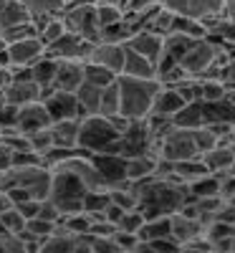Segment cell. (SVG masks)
<instances>
[{
  "label": "cell",
  "mask_w": 235,
  "mask_h": 253,
  "mask_svg": "<svg viewBox=\"0 0 235 253\" xmlns=\"http://www.w3.org/2000/svg\"><path fill=\"white\" fill-rule=\"evenodd\" d=\"M134 193H137V210L144 215V220L169 218V215L180 213L187 200H192L187 193V185L159 180V177H149L144 182H137Z\"/></svg>",
  "instance_id": "obj_1"
},
{
  "label": "cell",
  "mask_w": 235,
  "mask_h": 253,
  "mask_svg": "<svg viewBox=\"0 0 235 253\" xmlns=\"http://www.w3.org/2000/svg\"><path fill=\"white\" fill-rule=\"evenodd\" d=\"M119 89V114L126 117L129 122H144L152 109V101L162 84L157 79H129L119 76L117 79Z\"/></svg>",
  "instance_id": "obj_2"
},
{
  "label": "cell",
  "mask_w": 235,
  "mask_h": 253,
  "mask_svg": "<svg viewBox=\"0 0 235 253\" xmlns=\"http://www.w3.org/2000/svg\"><path fill=\"white\" fill-rule=\"evenodd\" d=\"M89 190L74 172H69L66 167H51V190H48V200L61 210L63 215H74L81 213V200Z\"/></svg>",
  "instance_id": "obj_3"
},
{
  "label": "cell",
  "mask_w": 235,
  "mask_h": 253,
  "mask_svg": "<svg viewBox=\"0 0 235 253\" xmlns=\"http://www.w3.org/2000/svg\"><path fill=\"white\" fill-rule=\"evenodd\" d=\"M117 132L112 122L94 114V117H81L78 122V150H83L86 155H101L117 142Z\"/></svg>",
  "instance_id": "obj_4"
},
{
  "label": "cell",
  "mask_w": 235,
  "mask_h": 253,
  "mask_svg": "<svg viewBox=\"0 0 235 253\" xmlns=\"http://www.w3.org/2000/svg\"><path fill=\"white\" fill-rule=\"evenodd\" d=\"M61 20L69 33L83 38L86 43H99L101 28L96 23V3H91V0H76V3L63 8Z\"/></svg>",
  "instance_id": "obj_5"
},
{
  "label": "cell",
  "mask_w": 235,
  "mask_h": 253,
  "mask_svg": "<svg viewBox=\"0 0 235 253\" xmlns=\"http://www.w3.org/2000/svg\"><path fill=\"white\" fill-rule=\"evenodd\" d=\"M195 157H200V152L195 147V139H192V132L177 129V126L159 142V150H157V160L172 162V165L185 162V160H195Z\"/></svg>",
  "instance_id": "obj_6"
},
{
  "label": "cell",
  "mask_w": 235,
  "mask_h": 253,
  "mask_svg": "<svg viewBox=\"0 0 235 253\" xmlns=\"http://www.w3.org/2000/svg\"><path fill=\"white\" fill-rule=\"evenodd\" d=\"M159 5L172 15L192 18V20H207L223 13V0H159Z\"/></svg>",
  "instance_id": "obj_7"
},
{
  "label": "cell",
  "mask_w": 235,
  "mask_h": 253,
  "mask_svg": "<svg viewBox=\"0 0 235 253\" xmlns=\"http://www.w3.org/2000/svg\"><path fill=\"white\" fill-rule=\"evenodd\" d=\"M43 56H46V46L40 38L15 41V43H8V48H5V58H8L10 69H31Z\"/></svg>",
  "instance_id": "obj_8"
},
{
  "label": "cell",
  "mask_w": 235,
  "mask_h": 253,
  "mask_svg": "<svg viewBox=\"0 0 235 253\" xmlns=\"http://www.w3.org/2000/svg\"><path fill=\"white\" fill-rule=\"evenodd\" d=\"M40 99H43V89L33 79H10L8 86L0 91V101L10 104L15 109L26 107V104H33V101H40Z\"/></svg>",
  "instance_id": "obj_9"
},
{
  "label": "cell",
  "mask_w": 235,
  "mask_h": 253,
  "mask_svg": "<svg viewBox=\"0 0 235 253\" xmlns=\"http://www.w3.org/2000/svg\"><path fill=\"white\" fill-rule=\"evenodd\" d=\"M91 46L94 43H86L83 38L66 31L58 41H53L51 46H46V56H51L56 61H86Z\"/></svg>",
  "instance_id": "obj_10"
},
{
  "label": "cell",
  "mask_w": 235,
  "mask_h": 253,
  "mask_svg": "<svg viewBox=\"0 0 235 253\" xmlns=\"http://www.w3.org/2000/svg\"><path fill=\"white\" fill-rule=\"evenodd\" d=\"M40 101L46 104V112H48L51 122H63V119H81L78 104H76V94L48 89V91H43V99H40Z\"/></svg>",
  "instance_id": "obj_11"
},
{
  "label": "cell",
  "mask_w": 235,
  "mask_h": 253,
  "mask_svg": "<svg viewBox=\"0 0 235 253\" xmlns=\"http://www.w3.org/2000/svg\"><path fill=\"white\" fill-rule=\"evenodd\" d=\"M124 51L126 48L119 46V43H104V41H99V43L91 46V51H89V56H86L83 63H96V66L119 76L121 66H124Z\"/></svg>",
  "instance_id": "obj_12"
},
{
  "label": "cell",
  "mask_w": 235,
  "mask_h": 253,
  "mask_svg": "<svg viewBox=\"0 0 235 253\" xmlns=\"http://www.w3.org/2000/svg\"><path fill=\"white\" fill-rule=\"evenodd\" d=\"M48 126H51V117L46 112V104L43 101L26 104V107H20L18 114H15V129L23 132V134L48 129Z\"/></svg>",
  "instance_id": "obj_13"
},
{
  "label": "cell",
  "mask_w": 235,
  "mask_h": 253,
  "mask_svg": "<svg viewBox=\"0 0 235 253\" xmlns=\"http://www.w3.org/2000/svg\"><path fill=\"white\" fill-rule=\"evenodd\" d=\"M202 230L205 225L195 218H187L182 213H175V215H169V238H172L180 248L192 243V241H197L202 238Z\"/></svg>",
  "instance_id": "obj_14"
},
{
  "label": "cell",
  "mask_w": 235,
  "mask_h": 253,
  "mask_svg": "<svg viewBox=\"0 0 235 253\" xmlns=\"http://www.w3.org/2000/svg\"><path fill=\"white\" fill-rule=\"evenodd\" d=\"M91 162H94V167L99 170V175H101L106 190L126 182V177H124L126 160H124V157H117V155H91Z\"/></svg>",
  "instance_id": "obj_15"
},
{
  "label": "cell",
  "mask_w": 235,
  "mask_h": 253,
  "mask_svg": "<svg viewBox=\"0 0 235 253\" xmlns=\"http://www.w3.org/2000/svg\"><path fill=\"white\" fill-rule=\"evenodd\" d=\"M162 46H164V38L157 36V33H152V31H137L129 41H126V48L139 53V56H144L147 61H152V63L159 61Z\"/></svg>",
  "instance_id": "obj_16"
},
{
  "label": "cell",
  "mask_w": 235,
  "mask_h": 253,
  "mask_svg": "<svg viewBox=\"0 0 235 253\" xmlns=\"http://www.w3.org/2000/svg\"><path fill=\"white\" fill-rule=\"evenodd\" d=\"M81 84H83V61H58L53 89L74 94Z\"/></svg>",
  "instance_id": "obj_17"
},
{
  "label": "cell",
  "mask_w": 235,
  "mask_h": 253,
  "mask_svg": "<svg viewBox=\"0 0 235 253\" xmlns=\"http://www.w3.org/2000/svg\"><path fill=\"white\" fill-rule=\"evenodd\" d=\"M78 122L81 119L51 122L48 132H51L53 150H76V147H78Z\"/></svg>",
  "instance_id": "obj_18"
},
{
  "label": "cell",
  "mask_w": 235,
  "mask_h": 253,
  "mask_svg": "<svg viewBox=\"0 0 235 253\" xmlns=\"http://www.w3.org/2000/svg\"><path fill=\"white\" fill-rule=\"evenodd\" d=\"M185 107V101L177 96L175 89L162 86L152 101V109H149V117H157V119H175V114Z\"/></svg>",
  "instance_id": "obj_19"
},
{
  "label": "cell",
  "mask_w": 235,
  "mask_h": 253,
  "mask_svg": "<svg viewBox=\"0 0 235 253\" xmlns=\"http://www.w3.org/2000/svg\"><path fill=\"white\" fill-rule=\"evenodd\" d=\"M200 160H202V165L207 167V172L220 175V177L228 175V172L233 170V165H235V157H233V152H230L228 144H218V147H212V150L202 152Z\"/></svg>",
  "instance_id": "obj_20"
},
{
  "label": "cell",
  "mask_w": 235,
  "mask_h": 253,
  "mask_svg": "<svg viewBox=\"0 0 235 253\" xmlns=\"http://www.w3.org/2000/svg\"><path fill=\"white\" fill-rule=\"evenodd\" d=\"M155 172H157V157L139 155V157H129V160H126L124 177H126V182L137 185V182H144L149 177H155Z\"/></svg>",
  "instance_id": "obj_21"
},
{
  "label": "cell",
  "mask_w": 235,
  "mask_h": 253,
  "mask_svg": "<svg viewBox=\"0 0 235 253\" xmlns=\"http://www.w3.org/2000/svg\"><path fill=\"white\" fill-rule=\"evenodd\" d=\"M20 5L26 8L28 18L33 20V23H43V20L48 18H58L63 13V0H20Z\"/></svg>",
  "instance_id": "obj_22"
},
{
  "label": "cell",
  "mask_w": 235,
  "mask_h": 253,
  "mask_svg": "<svg viewBox=\"0 0 235 253\" xmlns=\"http://www.w3.org/2000/svg\"><path fill=\"white\" fill-rule=\"evenodd\" d=\"M119 76H129V79H157L155 76V63L147 61L139 53H134V51H129V48L124 51V66H121V74Z\"/></svg>",
  "instance_id": "obj_23"
},
{
  "label": "cell",
  "mask_w": 235,
  "mask_h": 253,
  "mask_svg": "<svg viewBox=\"0 0 235 253\" xmlns=\"http://www.w3.org/2000/svg\"><path fill=\"white\" fill-rule=\"evenodd\" d=\"M202 122H205V126L207 124H230V126H235V109L230 107L228 99L215 101V104H202Z\"/></svg>",
  "instance_id": "obj_24"
},
{
  "label": "cell",
  "mask_w": 235,
  "mask_h": 253,
  "mask_svg": "<svg viewBox=\"0 0 235 253\" xmlns=\"http://www.w3.org/2000/svg\"><path fill=\"white\" fill-rule=\"evenodd\" d=\"M101 91H104V89H96V86H91V84H81V86L74 91L81 117H94V114H99Z\"/></svg>",
  "instance_id": "obj_25"
},
{
  "label": "cell",
  "mask_w": 235,
  "mask_h": 253,
  "mask_svg": "<svg viewBox=\"0 0 235 253\" xmlns=\"http://www.w3.org/2000/svg\"><path fill=\"white\" fill-rule=\"evenodd\" d=\"M28 13L26 8L20 5V0H0V33L13 28V26H20V23H26Z\"/></svg>",
  "instance_id": "obj_26"
},
{
  "label": "cell",
  "mask_w": 235,
  "mask_h": 253,
  "mask_svg": "<svg viewBox=\"0 0 235 253\" xmlns=\"http://www.w3.org/2000/svg\"><path fill=\"white\" fill-rule=\"evenodd\" d=\"M56 66H58V61L51 58V56H43V58H38L33 66H31V79L38 84L43 91L53 89V79H56Z\"/></svg>",
  "instance_id": "obj_27"
},
{
  "label": "cell",
  "mask_w": 235,
  "mask_h": 253,
  "mask_svg": "<svg viewBox=\"0 0 235 253\" xmlns=\"http://www.w3.org/2000/svg\"><path fill=\"white\" fill-rule=\"evenodd\" d=\"M172 124L177 126V129H187V132H192V129H200V126H205V122H202V104H200V101L185 104V107H182V109L175 114Z\"/></svg>",
  "instance_id": "obj_28"
},
{
  "label": "cell",
  "mask_w": 235,
  "mask_h": 253,
  "mask_svg": "<svg viewBox=\"0 0 235 253\" xmlns=\"http://www.w3.org/2000/svg\"><path fill=\"white\" fill-rule=\"evenodd\" d=\"M109 205V190H89L81 200V213H86L91 220H104L101 213Z\"/></svg>",
  "instance_id": "obj_29"
},
{
  "label": "cell",
  "mask_w": 235,
  "mask_h": 253,
  "mask_svg": "<svg viewBox=\"0 0 235 253\" xmlns=\"http://www.w3.org/2000/svg\"><path fill=\"white\" fill-rule=\"evenodd\" d=\"M220 187H223V177L220 175H205L195 182L187 185V193L192 200H200V198H212V195H220Z\"/></svg>",
  "instance_id": "obj_30"
},
{
  "label": "cell",
  "mask_w": 235,
  "mask_h": 253,
  "mask_svg": "<svg viewBox=\"0 0 235 253\" xmlns=\"http://www.w3.org/2000/svg\"><path fill=\"white\" fill-rule=\"evenodd\" d=\"M139 243H155V241H164L169 238V218H152L144 220V225L137 233Z\"/></svg>",
  "instance_id": "obj_31"
},
{
  "label": "cell",
  "mask_w": 235,
  "mask_h": 253,
  "mask_svg": "<svg viewBox=\"0 0 235 253\" xmlns=\"http://www.w3.org/2000/svg\"><path fill=\"white\" fill-rule=\"evenodd\" d=\"M117 79L119 76L96 66V63H83V84H91V86H96V89H106V86H112Z\"/></svg>",
  "instance_id": "obj_32"
},
{
  "label": "cell",
  "mask_w": 235,
  "mask_h": 253,
  "mask_svg": "<svg viewBox=\"0 0 235 253\" xmlns=\"http://www.w3.org/2000/svg\"><path fill=\"white\" fill-rule=\"evenodd\" d=\"M74 243H76V238L69 236V233H63V230L58 228L53 236H48L43 243H40V251L38 253H71L74 251Z\"/></svg>",
  "instance_id": "obj_33"
},
{
  "label": "cell",
  "mask_w": 235,
  "mask_h": 253,
  "mask_svg": "<svg viewBox=\"0 0 235 253\" xmlns=\"http://www.w3.org/2000/svg\"><path fill=\"white\" fill-rule=\"evenodd\" d=\"M228 96V89L220 79H200V101L202 104H215Z\"/></svg>",
  "instance_id": "obj_34"
},
{
  "label": "cell",
  "mask_w": 235,
  "mask_h": 253,
  "mask_svg": "<svg viewBox=\"0 0 235 253\" xmlns=\"http://www.w3.org/2000/svg\"><path fill=\"white\" fill-rule=\"evenodd\" d=\"M169 33H182V36H187V38H195V41L207 38L205 26L200 23V20L182 18V15H175V23H172V31H169Z\"/></svg>",
  "instance_id": "obj_35"
},
{
  "label": "cell",
  "mask_w": 235,
  "mask_h": 253,
  "mask_svg": "<svg viewBox=\"0 0 235 253\" xmlns=\"http://www.w3.org/2000/svg\"><path fill=\"white\" fill-rule=\"evenodd\" d=\"M134 36V31L126 26V20H119V23L104 28L99 41H104V43H119V46H126V41H129Z\"/></svg>",
  "instance_id": "obj_36"
},
{
  "label": "cell",
  "mask_w": 235,
  "mask_h": 253,
  "mask_svg": "<svg viewBox=\"0 0 235 253\" xmlns=\"http://www.w3.org/2000/svg\"><path fill=\"white\" fill-rule=\"evenodd\" d=\"M63 33H66V26H63L61 15L58 18H48L43 23H38V38L43 41V46H51L53 41H58Z\"/></svg>",
  "instance_id": "obj_37"
},
{
  "label": "cell",
  "mask_w": 235,
  "mask_h": 253,
  "mask_svg": "<svg viewBox=\"0 0 235 253\" xmlns=\"http://www.w3.org/2000/svg\"><path fill=\"white\" fill-rule=\"evenodd\" d=\"M26 147L31 152H36L38 157H46L53 150V142H51V132L48 129H40V132H31L26 134Z\"/></svg>",
  "instance_id": "obj_38"
},
{
  "label": "cell",
  "mask_w": 235,
  "mask_h": 253,
  "mask_svg": "<svg viewBox=\"0 0 235 253\" xmlns=\"http://www.w3.org/2000/svg\"><path fill=\"white\" fill-rule=\"evenodd\" d=\"M99 114L112 119L119 114V89H117V81L112 84V86H106L101 91V104H99Z\"/></svg>",
  "instance_id": "obj_39"
},
{
  "label": "cell",
  "mask_w": 235,
  "mask_h": 253,
  "mask_svg": "<svg viewBox=\"0 0 235 253\" xmlns=\"http://www.w3.org/2000/svg\"><path fill=\"white\" fill-rule=\"evenodd\" d=\"M0 228H3V233H10V236H18L26 230V218L20 213L18 208H10L5 213H0Z\"/></svg>",
  "instance_id": "obj_40"
},
{
  "label": "cell",
  "mask_w": 235,
  "mask_h": 253,
  "mask_svg": "<svg viewBox=\"0 0 235 253\" xmlns=\"http://www.w3.org/2000/svg\"><path fill=\"white\" fill-rule=\"evenodd\" d=\"M119 20H124V10L117 5V3H106V5H96V23L99 28H109L114 23H119Z\"/></svg>",
  "instance_id": "obj_41"
},
{
  "label": "cell",
  "mask_w": 235,
  "mask_h": 253,
  "mask_svg": "<svg viewBox=\"0 0 235 253\" xmlns=\"http://www.w3.org/2000/svg\"><path fill=\"white\" fill-rule=\"evenodd\" d=\"M172 23H175V15L169 13V10H164L162 5H159V10L155 13V18L149 20V26H147V31H152V33H157V36H167L169 31H172Z\"/></svg>",
  "instance_id": "obj_42"
},
{
  "label": "cell",
  "mask_w": 235,
  "mask_h": 253,
  "mask_svg": "<svg viewBox=\"0 0 235 253\" xmlns=\"http://www.w3.org/2000/svg\"><path fill=\"white\" fill-rule=\"evenodd\" d=\"M144 225V215L139 213V210H126V213L121 215L117 230H121V233H139V228Z\"/></svg>",
  "instance_id": "obj_43"
},
{
  "label": "cell",
  "mask_w": 235,
  "mask_h": 253,
  "mask_svg": "<svg viewBox=\"0 0 235 253\" xmlns=\"http://www.w3.org/2000/svg\"><path fill=\"white\" fill-rule=\"evenodd\" d=\"M89 246H91V253H124V251L114 243L112 236H109V238H94V236H89Z\"/></svg>",
  "instance_id": "obj_44"
},
{
  "label": "cell",
  "mask_w": 235,
  "mask_h": 253,
  "mask_svg": "<svg viewBox=\"0 0 235 253\" xmlns=\"http://www.w3.org/2000/svg\"><path fill=\"white\" fill-rule=\"evenodd\" d=\"M0 253H28L23 241L18 236H10V233H3L0 236Z\"/></svg>",
  "instance_id": "obj_45"
},
{
  "label": "cell",
  "mask_w": 235,
  "mask_h": 253,
  "mask_svg": "<svg viewBox=\"0 0 235 253\" xmlns=\"http://www.w3.org/2000/svg\"><path fill=\"white\" fill-rule=\"evenodd\" d=\"M114 243L124 251V253H132L134 248H137V243H139V238L134 236V233H121V230H114Z\"/></svg>",
  "instance_id": "obj_46"
},
{
  "label": "cell",
  "mask_w": 235,
  "mask_h": 253,
  "mask_svg": "<svg viewBox=\"0 0 235 253\" xmlns=\"http://www.w3.org/2000/svg\"><path fill=\"white\" fill-rule=\"evenodd\" d=\"M15 114H18L15 107H10V104H5V101H0V129L15 126Z\"/></svg>",
  "instance_id": "obj_47"
},
{
  "label": "cell",
  "mask_w": 235,
  "mask_h": 253,
  "mask_svg": "<svg viewBox=\"0 0 235 253\" xmlns=\"http://www.w3.org/2000/svg\"><path fill=\"white\" fill-rule=\"evenodd\" d=\"M220 81L228 91H235V58H228V63L220 69Z\"/></svg>",
  "instance_id": "obj_48"
},
{
  "label": "cell",
  "mask_w": 235,
  "mask_h": 253,
  "mask_svg": "<svg viewBox=\"0 0 235 253\" xmlns=\"http://www.w3.org/2000/svg\"><path fill=\"white\" fill-rule=\"evenodd\" d=\"M159 0H117V5L126 13V10H142V8H149V5H157Z\"/></svg>",
  "instance_id": "obj_49"
},
{
  "label": "cell",
  "mask_w": 235,
  "mask_h": 253,
  "mask_svg": "<svg viewBox=\"0 0 235 253\" xmlns=\"http://www.w3.org/2000/svg\"><path fill=\"white\" fill-rule=\"evenodd\" d=\"M20 213H23V218L26 220H31V218H36L38 215V210H40V200H26V203H20V205H15Z\"/></svg>",
  "instance_id": "obj_50"
},
{
  "label": "cell",
  "mask_w": 235,
  "mask_h": 253,
  "mask_svg": "<svg viewBox=\"0 0 235 253\" xmlns=\"http://www.w3.org/2000/svg\"><path fill=\"white\" fill-rule=\"evenodd\" d=\"M13 167V150L5 144V142H0V172H5Z\"/></svg>",
  "instance_id": "obj_51"
},
{
  "label": "cell",
  "mask_w": 235,
  "mask_h": 253,
  "mask_svg": "<svg viewBox=\"0 0 235 253\" xmlns=\"http://www.w3.org/2000/svg\"><path fill=\"white\" fill-rule=\"evenodd\" d=\"M5 193L10 195V200H13V205H20V203H26V200H33L23 187H10V190H5Z\"/></svg>",
  "instance_id": "obj_52"
},
{
  "label": "cell",
  "mask_w": 235,
  "mask_h": 253,
  "mask_svg": "<svg viewBox=\"0 0 235 253\" xmlns=\"http://www.w3.org/2000/svg\"><path fill=\"white\" fill-rule=\"evenodd\" d=\"M223 15L235 23V0H223Z\"/></svg>",
  "instance_id": "obj_53"
},
{
  "label": "cell",
  "mask_w": 235,
  "mask_h": 253,
  "mask_svg": "<svg viewBox=\"0 0 235 253\" xmlns=\"http://www.w3.org/2000/svg\"><path fill=\"white\" fill-rule=\"evenodd\" d=\"M10 208H15L13 200H10V195L5 193V190H0V213H5V210H10Z\"/></svg>",
  "instance_id": "obj_54"
},
{
  "label": "cell",
  "mask_w": 235,
  "mask_h": 253,
  "mask_svg": "<svg viewBox=\"0 0 235 253\" xmlns=\"http://www.w3.org/2000/svg\"><path fill=\"white\" fill-rule=\"evenodd\" d=\"M8 81H10V66H3V63H0V91L8 86Z\"/></svg>",
  "instance_id": "obj_55"
},
{
  "label": "cell",
  "mask_w": 235,
  "mask_h": 253,
  "mask_svg": "<svg viewBox=\"0 0 235 253\" xmlns=\"http://www.w3.org/2000/svg\"><path fill=\"white\" fill-rule=\"evenodd\" d=\"M91 3H96V5H106V3H117V0H91Z\"/></svg>",
  "instance_id": "obj_56"
},
{
  "label": "cell",
  "mask_w": 235,
  "mask_h": 253,
  "mask_svg": "<svg viewBox=\"0 0 235 253\" xmlns=\"http://www.w3.org/2000/svg\"><path fill=\"white\" fill-rule=\"evenodd\" d=\"M71 3H76V0H63V5H71Z\"/></svg>",
  "instance_id": "obj_57"
},
{
  "label": "cell",
  "mask_w": 235,
  "mask_h": 253,
  "mask_svg": "<svg viewBox=\"0 0 235 253\" xmlns=\"http://www.w3.org/2000/svg\"><path fill=\"white\" fill-rule=\"evenodd\" d=\"M230 203H235V198H230Z\"/></svg>",
  "instance_id": "obj_58"
},
{
  "label": "cell",
  "mask_w": 235,
  "mask_h": 253,
  "mask_svg": "<svg viewBox=\"0 0 235 253\" xmlns=\"http://www.w3.org/2000/svg\"><path fill=\"white\" fill-rule=\"evenodd\" d=\"M0 132H3V129H0Z\"/></svg>",
  "instance_id": "obj_59"
}]
</instances>
